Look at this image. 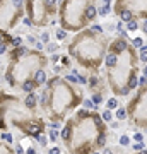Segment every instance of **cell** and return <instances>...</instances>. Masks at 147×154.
<instances>
[{"mask_svg": "<svg viewBox=\"0 0 147 154\" xmlns=\"http://www.w3.org/2000/svg\"><path fill=\"white\" fill-rule=\"evenodd\" d=\"M67 123L70 125V137L65 142L69 146L70 153L91 154L94 147L105 146L106 142L105 120L96 111L80 110Z\"/></svg>", "mask_w": 147, "mask_h": 154, "instance_id": "cell-1", "label": "cell"}, {"mask_svg": "<svg viewBox=\"0 0 147 154\" xmlns=\"http://www.w3.org/2000/svg\"><path fill=\"white\" fill-rule=\"evenodd\" d=\"M80 101V91L60 76L51 77L48 81V87L41 92V105L53 120H63L65 113L79 106Z\"/></svg>", "mask_w": 147, "mask_h": 154, "instance_id": "cell-2", "label": "cell"}, {"mask_svg": "<svg viewBox=\"0 0 147 154\" xmlns=\"http://www.w3.org/2000/svg\"><path fill=\"white\" fill-rule=\"evenodd\" d=\"M108 48H110L108 41L103 38V34L94 33L89 28L72 40V43L69 45V55L75 58L84 69L98 70L101 62L106 58Z\"/></svg>", "mask_w": 147, "mask_h": 154, "instance_id": "cell-3", "label": "cell"}, {"mask_svg": "<svg viewBox=\"0 0 147 154\" xmlns=\"http://www.w3.org/2000/svg\"><path fill=\"white\" fill-rule=\"evenodd\" d=\"M9 60L10 63L4 77L10 87L22 86L24 81L33 79L36 72L46 65V56L39 50H29L26 46L14 48L9 53Z\"/></svg>", "mask_w": 147, "mask_h": 154, "instance_id": "cell-4", "label": "cell"}, {"mask_svg": "<svg viewBox=\"0 0 147 154\" xmlns=\"http://www.w3.org/2000/svg\"><path fill=\"white\" fill-rule=\"evenodd\" d=\"M137 62L139 56L135 53V48L132 45L120 55L118 63L106 69V77H108V84L113 89L115 94L118 96H127L128 91H132L137 87L139 79H137Z\"/></svg>", "mask_w": 147, "mask_h": 154, "instance_id": "cell-5", "label": "cell"}, {"mask_svg": "<svg viewBox=\"0 0 147 154\" xmlns=\"http://www.w3.org/2000/svg\"><path fill=\"white\" fill-rule=\"evenodd\" d=\"M91 5L89 0H63L60 5V22L67 31H79L89 22L87 7Z\"/></svg>", "mask_w": 147, "mask_h": 154, "instance_id": "cell-6", "label": "cell"}, {"mask_svg": "<svg viewBox=\"0 0 147 154\" xmlns=\"http://www.w3.org/2000/svg\"><path fill=\"white\" fill-rule=\"evenodd\" d=\"M28 17L34 26H46L51 24V15L55 14V7H51L48 0H26Z\"/></svg>", "mask_w": 147, "mask_h": 154, "instance_id": "cell-7", "label": "cell"}, {"mask_svg": "<svg viewBox=\"0 0 147 154\" xmlns=\"http://www.w3.org/2000/svg\"><path fill=\"white\" fill-rule=\"evenodd\" d=\"M24 19V2L22 0H2V31L12 29Z\"/></svg>", "mask_w": 147, "mask_h": 154, "instance_id": "cell-8", "label": "cell"}, {"mask_svg": "<svg viewBox=\"0 0 147 154\" xmlns=\"http://www.w3.org/2000/svg\"><path fill=\"white\" fill-rule=\"evenodd\" d=\"M127 111L132 115V122L139 127H147V84L140 87L137 96L128 103Z\"/></svg>", "mask_w": 147, "mask_h": 154, "instance_id": "cell-9", "label": "cell"}, {"mask_svg": "<svg viewBox=\"0 0 147 154\" xmlns=\"http://www.w3.org/2000/svg\"><path fill=\"white\" fill-rule=\"evenodd\" d=\"M123 9L132 10L135 17L147 19V0H116L115 2V12L118 14Z\"/></svg>", "mask_w": 147, "mask_h": 154, "instance_id": "cell-10", "label": "cell"}, {"mask_svg": "<svg viewBox=\"0 0 147 154\" xmlns=\"http://www.w3.org/2000/svg\"><path fill=\"white\" fill-rule=\"evenodd\" d=\"M128 48V43H127L125 38H116V40H113L111 43H110V51L111 53H116V55H121L125 50Z\"/></svg>", "mask_w": 147, "mask_h": 154, "instance_id": "cell-11", "label": "cell"}, {"mask_svg": "<svg viewBox=\"0 0 147 154\" xmlns=\"http://www.w3.org/2000/svg\"><path fill=\"white\" fill-rule=\"evenodd\" d=\"M36 105H38V96H36L34 92H29L26 94V98H24V106L31 110V111H34L36 110Z\"/></svg>", "mask_w": 147, "mask_h": 154, "instance_id": "cell-12", "label": "cell"}, {"mask_svg": "<svg viewBox=\"0 0 147 154\" xmlns=\"http://www.w3.org/2000/svg\"><path fill=\"white\" fill-rule=\"evenodd\" d=\"M38 87V84L34 82V79H28V81H24L21 86V91H24L26 94H29V92H33Z\"/></svg>", "mask_w": 147, "mask_h": 154, "instance_id": "cell-13", "label": "cell"}, {"mask_svg": "<svg viewBox=\"0 0 147 154\" xmlns=\"http://www.w3.org/2000/svg\"><path fill=\"white\" fill-rule=\"evenodd\" d=\"M33 79H34V82L38 84V87H39V86H43V84H46V72H45L43 69L38 70V72L34 74V77H33Z\"/></svg>", "mask_w": 147, "mask_h": 154, "instance_id": "cell-14", "label": "cell"}, {"mask_svg": "<svg viewBox=\"0 0 147 154\" xmlns=\"http://www.w3.org/2000/svg\"><path fill=\"white\" fill-rule=\"evenodd\" d=\"M110 12H111V5H110V4H103V5L98 9V14L101 15V17H106Z\"/></svg>", "mask_w": 147, "mask_h": 154, "instance_id": "cell-15", "label": "cell"}, {"mask_svg": "<svg viewBox=\"0 0 147 154\" xmlns=\"http://www.w3.org/2000/svg\"><path fill=\"white\" fill-rule=\"evenodd\" d=\"M118 105H120V103H118V99L115 98V96L106 101V108H108V110H118V108H120Z\"/></svg>", "mask_w": 147, "mask_h": 154, "instance_id": "cell-16", "label": "cell"}, {"mask_svg": "<svg viewBox=\"0 0 147 154\" xmlns=\"http://www.w3.org/2000/svg\"><path fill=\"white\" fill-rule=\"evenodd\" d=\"M96 15H98V9L91 4V5L87 7V19H89V21H94V19H96Z\"/></svg>", "mask_w": 147, "mask_h": 154, "instance_id": "cell-17", "label": "cell"}, {"mask_svg": "<svg viewBox=\"0 0 147 154\" xmlns=\"http://www.w3.org/2000/svg\"><path fill=\"white\" fill-rule=\"evenodd\" d=\"M127 108H123V106H120L118 110H116V115H115V118H118V120H125L127 118Z\"/></svg>", "mask_w": 147, "mask_h": 154, "instance_id": "cell-18", "label": "cell"}, {"mask_svg": "<svg viewBox=\"0 0 147 154\" xmlns=\"http://www.w3.org/2000/svg\"><path fill=\"white\" fill-rule=\"evenodd\" d=\"M137 29H139V22L135 21V19L130 21V22H127V31H128V33H133V31H137Z\"/></svg>", "mask_w": 147, "mask_h": 154, "instance_id": "cell-19", "label": "cell"}, {"mask_svg": "<svg viewBox=\"0 0 147 154\" xmlns=\"http://www.w3.org/2000/svg\"><path fill=\"white\" fill-rule=\"evenodd\" d=\"M55 36H56V40H58V41H63V40L67 38V29L58 28V29H56V33H55Z\"/></svg>", "mask_w": 147, "mask_h": 154, "instance_id": "cell-20", "label": "cell"}, {"mask_svg": "<svg viewBox=\"0 0 147 154\" xmlns=\"http://www.w3.org/2000/svg\"><path fill=\"white\" fill-rule=\"evenodd\" d=\"M130 45H132L133 48H142V46H144V40H142V38H140V36H137V38H133L132 40V43H130Z\"/></svg>", "mask_w": 147, "mask_h": 154, "instance_id": "cell-21", "label": "cell"}, {"mask_svg": "<svg viewBox=\"0 0 147 154\" xmlns=\"http://www.w3.org/2000/svg\"><path fill=\"white\" fill-rule=\"evenodd\" d=\"M101 117H103V120H105V122H108V123H111V122H113V113H111V110H108V108L103 111V115H101Z\"/></svg>", "mask_w": 147, "mask_h": 154, "instance_id": "cell-22", "label": "cell"}, {"mask_svg": "<svg viewBox=\"0 0 147 154\" xmlns=\"http://www.w3.org/2000/svg\"><path fill=\"white\" fill-rule=\"evenodd\" d=\"M130 144V135H127V133H123V135H120V146L127 147Z\"/></svg>", "mask_w": 147, "mask_h": 154, "instance_id": "cell-23", "label": "cell"}, {"mask_svg": "<svg viewBox=\"0 0 147 154\" xmlns=\"http://www.w3.org/2000/svg\"><path fill=\"white\" fill-rule=\"evenodd\" d=\"M58 50V43H46V51L48 53H55Z\"/></svg>", "mask_w": 147, "mask_h": 154, "instance_id": "cell-24", "label": "cell"}, {"mask_svg": "<svg viewBox=\"0 0 147 154\" xmlns=\"http://www.w3.org/2000/svg\"><path fill=\"white\" fill-rule=\"evenodd\" d=\"M92 101H94V103H96V105H99V103H101V101H103V94H101V92L99 91H94V94H92Z\"/></svg>", "mask_w": 147, "mask_h": 154, "instance_id": "cell-25", "label": "cell"}, {"mask_svg": "<svg viewBox=\"0 0 147 154\" xmlns=\"http://www.w3.org/2000/svg\"><path fill=\"white\" fill-rule=\"evenodd\" d=\"M139 60L142 63H147V50L140 48V53H139Z\"/></svg>", "mask_w": 147, "mask_h": 154, "instance_id": "cell-26", "label": "cell"}, {"mask_svg": "<svg viewBox=\"0 0 147 154\" xmlns=\"http://www.w3.org/2000/svg\"><path fill=\"white\" fill-rule=\"evenodd\" d=\"M48 137L51 140H56L58 137H60V133H58V130H55V128H51V130H48Z\"/></svg>", "mask_w": 147, "mask_h": 154, "instance_id": "cell-27", "label": "cell"}, {"mask_svg": "<svg viewBox=\"0 0 147 154\" xmlns=\"http://www.w3.org/2000/svg\"><path fill=\"white\" fill-rule=\"evenodd\" d=\"M12 45H14V48H19L22 45V38L21 36H14V38H12Z\"/></svg>", "mask_w": 147, "mask_h": 154, "instance_id": "cell-28", "label": "cell"}, {"mask_svg": "<svg viewBox=\"0 0 147 154\" xmlns=\"http://www.w3.org/2000/svg\"><path fill=\"white\" fill-rule=\"evenodd\" d=\"M84 108H87V110H89V108H91V110H96V103H94L92 99H86V101H84Z\"/></svg>", "mask_w": 147, "mask_h": 154, "instance_id": "cell-29", "label": "cell"}, {"mask_svg": "<svg viewBox=\"0 0 147 154\" xmlns=\"http://www.w3.org/2000/svg\"><path fill=\"white\" fill-rule=\"evenodd\" d=\"M133 151H137V153H140V151H144V147H146V144H144V142H135V144H133Z\"/></svg>", "mask_w": 147, "mask_h": 154, "instance_id": "cell-30", "label": "cell"}, {"mask_svg": "<svg viewBox=\"0 0 147 154\" xmlns=\"http://www.w3.org/2000/svg\"><path fill=\"white\" fill-rule=\"evenodd\" d=\"M132 139L135 140V142H144V133H142V132H135Z\"/></svg>", "mask_w": 147, "mask_h": 154, "instance_id": "cell-31", "label": "cell"}, {"mask_svg": "<svg viewBox=\"0 0 147 154\" xmlns=\"http://www.w3.org/2000/svg\"><path fill=\"white\" fill-rule=\"evenodd\" d=\"M2 139H4V140H7L9 144H12V142H14V140H12V135H10L9 132H4V133H2Z\"/></svg>", "mask_w": 147, "mask_h": 154, "instance_id": "cell-32", "label": "cell"}, {"mask_svg": "<svg viewBox=\"0 0 147 154\" xmlns=\"http://www.w3.org/2000/svg\"><path fill=\"white\" fill-rule=\"evenodd\" d=\"M41 41H43V43H50V33H48V31H43Z\"/></svg>", "mask_w": 147, "mask_h": 154, "instance_id": "cell-33", "label": "cell"}, {"mask_svg": "<svg viewBox=\"0 0 147 154\" xmlns=\"http://www.w3.org/2000/svg\"><path fill=\"white\" fill-rule=\"evenodd\" d=\"M60 63H62L63 67H69V65H70V58H69V56H62V58H60Z\"/></svg>", "mask_w": 147, "mask_h": 154, "instance_id": "cell-34", "label": "cell"}, {"mask_svg": "<svg viewBox=\"0 0 147 154\" xmlns=\"http://www.w3.org/2000/svg\"><path fill=\"white\" fill-rule=\"evenodd\" d=\"M91 29L94 31V33H99V34H103V28H101V26H98V24H94Z\"/></svg>", "mask_w": 147, "mask_h": 154, "instance_id": "cell-35", "label": "cell"}, {"mask_svg": "<svg viewBox=\"0 0 147 154\" xmlns=\"http://www.w3.org/2000/svg\"><path fill=\"white\" fill-rule=\"evenodd\" d=\"M38 140H39V144H41V146L46 147V144H48V140H46V135H41V137H39Z\"/></svg>", "mask_w": 147, "mask_h": 154, "instance_id": "cell-36", "label": "cell"}, {"mask_svg": "<svg viewBox=\"0 0 147 154\" xmlns=\"http://www.w3.org/2000/svg\"><path fill=\"white\" fill-rule=\"evenodd\" d=\"M48 154H60V149H58L56 146H53V147H51V149L48 151Z\"/></svg>", "mask_w": 147, "mask_h": 154, "instance_id": "cell-37", "label": "cell"}, {"mask_svg": "<svg viewBox=\"0 0 147 154\" xmlns=\"http://www.w3.org/2000/svg\"><path fill=\"white\" fill-rule=\"evenodd\" d=\"M140 29H142V33H146V34H147V19H144V22H142Z\"/></svg>", "mask_w": 147, "mask_h": 154, "instance_id": "cell-38", "label": "cell"}, {"mask_svg": "<svg viewBox=\"0 0 147 154\" xmlns=\"http://www.w3.org/2000/svg\"><path fill=\"white\" fill-rule=\"evenodd\" d=\"M79 84H87V79L84 76H79Z\"/></svg>", "mask_w": 147, "mask_h": 154, "instance_id": "cell-39", "label": "cell"}, {"mask_svg": "<svg viewBox=\"0 0 147 154\" xmlns=\"http://www.w3.org/2000/svg\"><path fill=\"white\" fill-rule=\"evenodd\" d=\"M34 46H36V50H39V51H41V50H43V41H36Z\"/></svg>", "mask_w": 147, "mask_h": 154, "instance_id": "cell-40", "label": "cell"}, {"mask_svg": "<svg viewBox=\"0 0 147 154\" xmlns=\"http://www.w3.org/2000/svg\"><path fill=\"white\" fill-rule=\"evenodd\" d=\"M26 154H36V149H34V146L28 147V151H26Z\"/></svg>", "mask_w": 147, "mask_h": 154, "instance_id": "cell-41", "label": "cell"}, {"mask_svg": "<svg viewBox=\"0 0 147 154\" xmlns=\"http://www.w3.org/2000/svg\"><path fill=\"white\" fill-rule=\"evenodd\" d=\"M15 153H17V154H24V149L21 147V144H19L17 147H15Z\"/></svg>", "mask_w": 147, "mask_h": 154, "instance_id": "cell-42", "label": "cell"}, {"mask_svg": "<svg viewBox=\"0 0 147 154\" xmlns=\"http://www.w3.org/2000/svg\"><path fill=\"white\" fill-rule=\"evenodd\" d=\"M103 154H113L111 149H103Z\"/></svg>", "mask_w": 147, "mask_h": 154, "instance_id": "cell-43", "label": "cell"}, {"mask_svg": "<svg viewBox=\"0 0 147 154\" xmlns=\"http://www.w3.org/2000/svg\"><path fill=\"white\" fill-rule=\"evenodd\" d=\"M111 127L113 128H118V122H111Z\"/></svg>", "mask_w": 147, "mask_h": 154, "instance_id": "cell-44", "label": "cell"}, {"mask_svg": "<svg viewBox=\"0 0 147 154\" xmlns=\"http://www.w3.org/2000/svg\"><path fill=\"white\" fill-rule=\"evenodd\" d=\"M103 4H111V0H101Z\"/></svg>", "mask_w": 147, "mask_h": 154, "instance_id": "cell-45", "label": "cell"}, {"mask_svg": "<svg viewBox=\"0 0 147 154\" xmlns=\"http://www.w3.org/2000/svg\"><path fill=\"white\" fill-rule=\"evenodd\" d=\"M144 76L147 77V65H146V67H144Z\"/></svg>", "mask_w": 147, "mask_h": 154, "instance_id": "cell-46", "label": "cell"}, {"mask_svg": "<svg viewBox=\"0 0 147 154\" xmlns=\"http://www.w3.org/2000/svg\"><path fill=\"white\" fill-rule=\"evenodd\" d=\"M139 154H147V149H144V151H140Z\"/></svg>", "mask_w": 147, "mask_h": 154, "instance_id": "cell-47", "label": "cell"}, {"mask_svg": "<svg viewBox=\"0 0 147 154\" xmlns=\"http://www.w3.org/2000/svg\"><path fill=\"white\" fill-rule=\"evenodd\" d=\"M91 154H98V153H91Z\"/></svg>", "mask_w": 147, "mask_h": 154, "instance_id": "cell-48", "label": "cell"}]
</instances>
